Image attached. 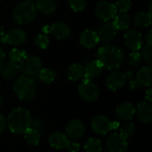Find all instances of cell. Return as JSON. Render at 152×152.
I'll return each instance as SVG.
<instances>
[{
	"mask_svg": "<svg viewBox=\"0 0 152 152\" xmlns=\"http://www.w3.org/2000/svg\"><path fill=\"white\" fill-rule=\"evenodd\" d=\"M97 61L101 63L102 68L112 70L118 69L124 62L123 51L114 45H105L99 48L96 53Z\"/></svg>",
	"mask_w": 152,
	"mask_h": 152,
	"instance_id": "1",
	"label": "cell"
},
{
	"mask_svg": "<svg viewBox=\"0 0 152 152\" xmlns=\"http://www.w3.org/2000/svg\"><path fill=\"white\" fill-rule=\"evenodd\" d=\"M32 118L30 112L24 108H15L10 111L6 118L8 129L17 134H23L31 126Z\"/></svg>",
	"mask_w": 152,
	"mask_h": 152,
	"instance_id": "2",
	"label": "cell"
},
{
	"mask_svg": "<svg viewBox=\"0 0 152 152\" xmlns=\"http://www.w3.org/2000/svg\"><path fill=\"white\" fill-rule=\"evenodd\" d=\"M13 90L18 98L24 102H29L34 99L37 94V86L31 77L20 76L13 85Z\"/></svg>",
	"mask_w": 152,
	"mask_h": 152,
	"instance_id": "3",
	"label": "cell"
},
{
	"mask_svg": "<svg viewBox=\"0 0 152 152\" xmlns=\"http://www.w3.org/2000/svg\"><path fill=\"white\" fill-rule=\"evenodd\" d=\"M37 8L32 1H23L19 3L12 11L13 20L20 25L28 24L34 20L37 16Z\"/></svg>",
	"mask_w": 152,
	"mask_h": 152,
	"instance_id": "4",
	"label": "cell"
},
{
	"mask_svg": "<svg viewBox=\"0 0 152 152\" xmlns=\"http://www.w3.org/2000/svg\"><path fill=\"white\" fill-rule=\"evenodd\" d=\"M42 66L41 59L35 55H26L18 64L19 71L27 77H33L38 74Z\"/></svg>",
	"mask_w": 152,
	"mask_h": 152,
	"instance_id": "5",
	"label": "cell"
},
{
	"mask_svg": "<svg viewBox=\"0 0 152 152\" xmlns=\"http://www.w3.org/2000/svg\"><path fill=\"white\" fill-rule=\"evenodd\" d=\"M78 94L84 101L87 102H94L100 96V89L92 80L83 79L82 83L78 86Z\"/></svg>",
	"mask_w": 152,
	"mask_h": 152,
	"instance_id": "6",
	"label": "cell"
},
{
	"mask_svg": "<svg viewBox=\"0 0 152 152\" xmlns=\"http://www.w3.org/2000/svg\"><path fill=\"white\" fill-rule=\"evenodd\" d=\"M94 12L96 17L101 20L109 21L116 16L117 10L114 4L108 1H100L95 5Z\"/></svg>",
	"mask_w": 152,
	"mask_h": 152,
	"instance_id": "7",
	"label": "cell"
},
{
	"mask_svg": "<svg viewBox=\"0 0 152 152\" xmlns=\"http://www.w3.org/2000/svg\"><path fill=\"white\" fill-rule=\"evenodd\" d=\"M107 150L109 152H126L128 150V142L119 133H113L107 140Z\"/></svg>",
	"mask_w": 152,
	"mask_h": 152,
	"instance_id": "8",
	"label": "cell"
},
{
	"mask_svg": "<svg viewBox=\"0 0 152 152\" xmlns=\"http://www.w3.org/2000/svg\"><path fill=\"white\" fill-rule=\"evenodd\" d=\"M27 40V34L21 28H12L4 33V37L0 38V41L4 45H21Z\"/></svg>",
	"mask_w": 152,
	"mask_h": 152,
	"instance_id": "9",
	"label": "cell"
},
{
	"mask_svg": "<svg viewBox=\"0 0 152 152\" xmlns=\"http://www.w3.org/2000/svg\"><path fill=\"white\" fill-rule=\"evenodd\" d=\"M124 43L127 48L133 51L141 50L143 45V37L142 34L136 29H127L124 34Z\"/></svg>",
	"mask_w": 152,
	"mask_h": 152,
	"instance_id": "10",
	"label": "cell"
},
{
	"mask_svg": "<svg viewBox=\"0 0 152 152\" xmlns=\"http://www.w3.org/2000/svg\"><path fill=\"white\" fill-rule=\"evenodd\" d=\"M91 127L94 133L100 135H106L113 130L111 121L102 115H96L92 118Z\"/></svg>",
	"mask_w": 152,
	"mask_h": 152,
	"instance_id": "11",
	"label": "cell"
},
{
	"mask_svg": "<svg viewBox=\"0 0 152 152\" xmlns=\"http://www.w3.org/2000/svg\"><path fill=\"white\" fill-rule=\"evenodd\" d=\"M106 86L109 90L116 92L121 90L127 83L126 73L116 70L109 74L106 78Z\"/></svg>",
	"mask_w": 152,
	"mask_h": 152,
	"instance_id": "12",
	"label": "cell"
},
{
	"mask_svg": "<svg viewBox=\"0 0 152 152\" xmlns=\"http://www.w3.org/2000/svg\"><path fill=\"white\" fill-rule=\"evenodd\" d=\"M85 124L78 118H73L69 120L66 126V134L69 139L77 140L85 134Z\"/></svg>",
	"mask_w": 152,
	"mask_h": 152,
	"instance_id": "13",
	"label": "cell"
},
{
	"mask_svg": "<svg viewBox=\"0 0 152 152\" xmlns=\"http://www.w3.org/2000/svg\"><path fill=\"white\" fill-rule=\"evenodd\" d=\"M117 33H118V29L114 26L113 22L110 20L102 23L99 27V29L97 31L100 41H102L104 43L111 42L117 36Z\"/></svg>",
	"mask_w": 152,
	"mask_h": 152,
	"instance_id": "14",
	"label": "cell"
},
{
	"mask_svg": "<svg viewBox=\"0 0 152 152\" xmlns=\"http://www.w3.org/2000/svg\"><path fill=\"white\" fill-rule=\"evenodd\" d=\"M135 115L142 124H150L152 121V105L149 102H141L135 108Z\"/></svg>",
	"mask_w": 152,
	"mask_h": 152,
	"instance_id": "15",
	"label": "cell"
},
{
	"mask_svg": "<svg viewBox=\"0 0 152 152\" xmlns=\"http://www.w3.org/2000/svg\"><path fill=\"white\" fill-rule=\"evenodd\" d=\"M79 43L86 49H93L100 43V38L96 31L93 29H85L80 34Z\"/></svg>",
	"mask_w": 152,
	"mask_h": 152,
	"instance_id": "16",
	"label": "cell"
},
{
	"mask_svg": "<svg viewBox=\"0 0 152 152\" xmlns=\"http://www.w3.org/2000/svg\"><path fill=\"white\" fill-rule=\"evenodd\" d=\"M50 34L58 40H63L70 36L71 29L67 23L63 21H56L50 26Z\"/></svg>",
	"mask_w": 152,
	"mask_h": 152,
	"instance_id": "17",
	"label": "cell"
},
{
	"mask_svg": "<svg viewBox=\"0 0 152 152\" xmlns=\"http://www.w3.org/2000/svg\"><path fill=\"white\" fill-rule=\"evenodd\" d=\"M48 142H49V144L51 145V147L54 148L55 150L61 151V150H65L68 148L70 139L64 133L55 132L50 135Z\"/></svg>",
	"mask_w": 152,
	"mask_h": 152,
	"instance_id": "18",
	"label": "cell"
},
{
	"mask_svg": "<svg viewBox=\"0 0 152 152\" xmlns=\"http://www.w3.org/2000/svg\"><path fill=\"white\" fill-rule=\"evenodd\" d=\"M116 114L120 120L130 121L135 115V107L131 102H122L117 107Z\"/></svg>",
	"mask_w": 152,
	"mask_h": 152,
	"instance_id": "19",
	"label": "cell"
},
{
	"mask_svg": "<svg viewBox=\"0 0 152 152\" xmlns=\"http://www.w3.org/2000/svg\"><path fill=\"white\" fill-rule=\"evenodd\" d=\"M136 82L139 86L151 87L152 85V68L150 65L143 66L139 69L136 73Z\"/></svg>",
	"mask_w": 152,
	"mask_h": 152,
	"instance_id": "20",
	"label": "cell"
},
{
	"mask_svg": "<svg viewBox=\"0 0 152 152\" xmlns=\"http://www.w3.org/2000/svg\"><path fill=\"white\" fill-rule=\"evenodd\" d=\"M84 68H85V72H84L83 79H88V80H92L94 78L100 77L103 69L101 63L97 60L90 61Z\"/></svg>",
	"mask_w": 152,
	"mask_h": 152,
	"instance_id": "21",
	"label": "cell"
},
{
	"mask_svg": "<svg viewBox=\"0 0 152 152\" xmlns=\"http://www.w3.org/2000/svg\"><path fill=\"white\" fill-rule=\"evenodd\" d=\"M36 8L42 14L51 15L55 12L57 4L55 0H36Z\"/></svg>",
	"mask_w": 152,
	"mask_h": 152,
	"instance_id": "22",
	"label": "cell"
},
{
	"mask_svg": "<svg viewBox=\"0 0 152 152\" xmlns=\"http://www.w3.org/2000/svg\"><path fill=\"white\" fill-rule=\"evenodd\" d=\"M19 72V68H18V64L14 63L11 61L3 63V65L1 66L0 69V74L1 76L7 80H11L13 79L17 74Z\"/></svg>",
	"mask_w": 152,
	"mask_h": 152,
	"instance_id": "23",
	"label": "cell"
},
{
	"mask_svg": "<svg viewBox=\"0 0 152 152\" xmlns=\"http://www.w3.org/2000/svg\"><path fill=\"white\" fill-rule=\"evenodd\" d=\"M132 21L136 28H147L151 24V13L149 12H136L134 15Z\"/></svg>",
	"mask_w": 152,
	"mask_h": 152,
	"instance_id": "24",
	"label": "cell"
},
{
	"mask_svg": "<svg viewBox=\"0 0 152 152\" xmlns=\"http://www.w3.org/2000/svg\"><path fill=\"white\" fill-rule=\"evenodd\" d=\"M85 72V68L80 63H73L71 64L67 70V77L72 82L79 81L83 78Z\"/></svg>",
	"mask_w": 152,
	"mask_h": 152,
	"instance_id": "25",
	"label": "cell"
},
{
	"mask_svg": "<svg viewBox=\"0 0 152 152\" xmlns=\"http://www.w3.org/2000/svg\"><path fill=\"white\" fill-rule=\"evenodd\" d=\"M23 137L26 143L29 146H37L41 142V134L39 131L31 126L26 130V132L23 134Z\"/></svg>",
	"mask_w": 152,
	"mask_h": 152,
	"instance_id": "26",
	"label": "cell"
},
{
	"mask_svg": "<svg viewBox=\"0 0 152 152\" xmlns=\"http://www.w3.org/2000/svg\"><path fill=\"white\" fill-rule=\"evenodd\" d=\"M113 24L118 30H126L129 28L131 25V18L127 13L122 12L119 14H116L113 18Z\"/></svg>",
	"mask_w": 152,
	"mask_h": 152,
	"instance_id": "27",
	"label": "cell"
},
{
	"mask_svg": "<svg viewBox=\"0 0 152 152\" xmlns=\"http://www.w3.org/2000/svg\"><path fill=\"white\" fill-rule=\"evenodd\" d=\"M84 150L85 152H102V142L98 138L91 137L86 142Z\"/></svg>",
	"mask_w": 152,
	"mask_h": 152,
	"instance_id": "28",
	"label": "cell"
},
{
	"mask_svg": "<svg viewBox=\"0 0 152 152\" xmlns=\"http://www.w3.org/2000/svg\"><path fill=\"white\" fill-rule=\"evenodd\" d=\"M38 78L46 85L52 84L56 78V73L50 68H42L38 72Z\"/></svg>",
	"mask_w": 152,
	"mask_h": 152,
	"instance_id": "29",
	"label": "cell"
},
{
	"mask_svg": "<svg viewBox=\"0 0 152 152\" xmlns=\"http://www.w3.org/2000/svg\"><path fill=\"white\" fill-rule=\"evenodd\" d=\"M142 53L141 55L142 59L148 63L151 64L152 63V42H145V45L142 46Z\"/></svg>",
	"mask_w": 152,
	"mask_h": 152,
	"instance_id": "30",
	"label": "cell"
},
{
	"mask_svg": "<svg viewBox=\"0 0 152 152\" xmlns=\"http://www.w3.org/2000/svg\"><path fill=\"white\" fill-rule=\"evenodd\" d=\"M135 126L134 123L129 122V121H126V123H124L121 126H120V132L119 134H121L124 137H126V139L129 138L130 136H132L134 132H135Z\"/></svg>",
	"mask_w": 152,
	"mask_h": 152,
	"instance_id": "31",
	"label": "cell"
},
{
	"mask_svg": "<svg viewBox=\"0 0 152 152\" xmlns=\"http://www.w3.org/2000/svg\"><path fill=\"white\" fill-rule=\"evenodd\" d=\"M117 12L119 13L125 12L126 13L132 7V1L131 0H117L114 4Z\"/></svg>",
	"mask_w": 152,
	"mask_h": 152,
	"instance_id": "32",
	"label": "cell"
},
{
	"mask_svg": "<svg viewBox=\"0 0 152 152\" xmlns=\"http://www.w3.org/2000/svg\"><path fill=\"white\" fill-rule=\"evenodd\" d=\"M129 64L133 68H138L142 63V57L139 51H133L129 55Z\"/></svg>",
	"mask_w": 152,
	"mask_h": 152,
	"instance_id": "33",
	"label": "cell"
},
{
	"mask_svg": "<svg viewBox=\"0 0 152 152\" xmlns=\"http://www.w3.org/2000/svg\"><path fill=\"white\" fill-rule=\"evenodd\" d=\"M68 4L72 11L79 12L86 9V0H68Z\"/></svg>",
	"mask_w": 152,
	"mask_h": 152,
	"instance_id": "34",
	"label": "cell"
},
{
	"mask_svg": "<svg viewBox=\"0 0 152 152\" xmlns=\"http://www.w3.org/2000/svg\"><path fill=\"white\" fill-rule=\"evenodd\" d=\"M50 44V39L47 35L45 34H39L35 38V45L43 50H45Z\"/></svg>",
	"mask_w": 152,
	"mask_h": 152,
	"instance_id": "35",
	"label": "cell"
},
{
	"mask_svg": "<svg viewBox=\"0 0 152 152\" xmlns=\"http://www.w3.org/2000/svg\"><path fill=\"white\" fill-rule=\"evenodd\" d=\"M26 55L27 54L24 51H20L17 48H13L9 53V59L11 61L14 63H19Z\"/></svg>",
	"mask_w": 152,
	"mask_h": 152,
	"instance_id": "36",
	"label": "cell"
},
{
	"mask_svg": "<svg viewBox=\"0 0 152 152\" xmlns=\"http://www.w3.org/2000/svg\"><path fill=\"white\" fill-rule=\"evenodd\" d=\"M67 149L69 152H78L80 150V143L77 141H70Z\"/></svg>",
	"mask_w": 152,
	"mask_h": 152,
	"instance_id": "37",
	"label": "cell"
},
{
	"mask_svg": "<svg viewBox=\"0 0 152 152\" xmlns=\"http://www.w3.org/2000/svg\"><path fill=\"white\" fill-rule=\"evenodd\" d=\"M7 126H6V118L0 113V135L5 131Z\"/></svg>",
	"mask_w": 152,
	"mask_h": 152,
	"instance_id": "38",
	"label": "cell"
},
{
	"mask_svg": "<svg viewBox=\"0 0 152 152\" xmlns=\"http://www.w3.org/2000/svg\"><path fill=\"white\" fill-rule=\"evenodd\" d=\"M139 87V84L136 82V80H133V78L129 79V89L134 90Z\"/></svg>",
	"mask_w": 152,
	"mask_h": 152,
	"instance_id": "39",
	"label": "cell"
},
{
	"mask_svg": "<svg viewBox=\"0 0 152 152\" xmlns=\"http://www.w3.org/2000/svg\"><path fill=\"white\" fill-rule=\"evenodd\" d=\"M4 60H5V53H4V50L0 47V69H1V66L3 65Z\"/></svg>",
	"mask_w": 152,
	"mask_h": 152,
	"instance_id": "40",
	"label": "cell"
},
{
	"mask_svg": "<svg viewBox=\"0 0 152 152\" xmlns=\"http://www.w3.org/2000/svg\"><path fill=\"white\" fill-rule=\"evenodd\" d=\"M145 98H146L147 102H151V103L152 98H151V87H150V88H149V90L146 92V94H145Z\"/></svg>",
	"mask_w": 152,
	"mask_h": 152,
	"instance_id": "41",
	"label": "cell"
},
{
	"mask_svg": "<svg viewBox=\"0 0 152 152\" xmlns=\"http://www.w3.org/2000/svg\"><path fill=\"white\" fill-rule=\"evenodd\" d=\"M42 31H43V34L47 35L48 33H50V26H48V25L44 26L43 28H42Z\"/></svg>",
	"mask_w": 152,
	"mask_h": 152,
	"instance_id": "42",
	"label": "cell"
},
{
	"mask_svg": "<svg viewBox=\"0 0 152 152\" xmlns=\"http://www.w3.org/2000/svg\"><path fill=\"white\" fill-rule=\"evenodd\" d=\"M4 35V28L2 24H0V38H2Z\"/></svg>",
	"mask_w": 152,
	"mask_h": 152,
	"instance_id": "43",
	"label": "cell"
},
{
	"mask_svg": "<svg viewBox=\"0 0 152 152\" xmlns=\"http://www.w3.org/2000/svg\"><path fill=\"white\" fill-rule=\"evenodd\" d=\"M2 103H3V98H2V96L0 95V107H1V105H2Z\"/></svg>",
	"mask_w": 152,
	"mask_h": 152,
	"instance_id": "44",
	"label": "cell"
},
{
	"mask_svg": "<svg viewBox=\"0 0 152 152\" xmlns=\"http://www.w3.org/2000/svg\"><path fill=\"white\" fill-rule=\"evenodd\" d=\"M101 1H107V0H101Z\"/></svg>",
	"mask_w": 152,
	"mask_h": 152,
	"instance_id": "45",
	"label": "cell"
},
{
	"mask_svg": "<svg viewBox=\"0 0 152 152\" xmlns=\"http://www.w3.org/2000/svg\"><path fill=\"white\" fill-rule=\"evenodd\" d=\"M27 1H33V0H27Z\"/></svg>",
	"mask_w": 152,
	"mask_h": 152,
	"instance_id": "46",
	"label": "cell"
},
{
	"mask_svg": "<svg viewBox=\"0 0 152 152\" xmlns=\"http://www.w3.org/2000/svg\"><path fill=\"white\" fill-rule=\"evenodd\" d=\"M1 2H2V0H0V3H1Z\"/></svg>",
	"mask_w": 152,
	"mask_h": 152,
	"instance_id": "47",
	"label": "cell"
},
{
	"mask_svg": "<svg viewBox=\"0 0 152 152\" xmlns=\"http://www.w3.org/2000/svg\"><path fill=\"white\" fill-rule=\"evenodd\" d=\"M0 88H1V84H0Z\"/></svg>",
	"mask_w": 152,
	"mask_h": 152,
	"instance_id": "48",
	"label": "cell"
}]
</instances>
